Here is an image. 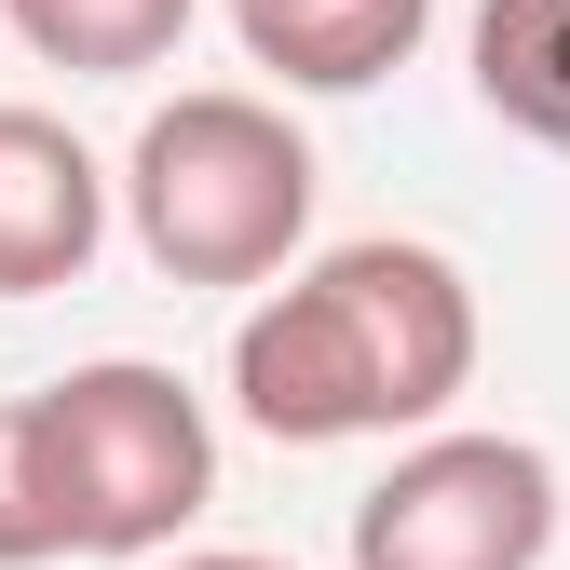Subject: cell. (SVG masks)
I'll use <instances>...</instances> for the list:
<instances>
[{
	"instance_id": "obj_8",
	"label": "cell",
	"mask_w": 570,
	"mask_h": 570,
	"mask_svg": "<svg viewBox=\"0 0 570 570\" xmlns=\"http://www.w3.org/2000/svg\"><path fill=\"white\" fill-rule=\"evenodd\" d=\"M204 0H0V28H14L41 68H68V82H136V68H164L190 41Z\"/></svg>"
},
{
	"instance_id": "obj_1",
	"label": "cell",
	"mask_w": 570,
	"mask_h": 570,
	"mask_svg": "<svg viewBox=\"0 0 570 570\" xmlns=\"http://www.w3.org/2000/svg\"><path fill=\"white\" fill-rule=\"evenodd\" d=\"M475 394V285L449 245H326L285 258L272 299L232 326V407L272 449H353V435H421Z\"/></svg>"
},
{
	"instance_id": "obj_5",
	"label": "cell",
	"mask_w": 570,
	"mask_h": 570,
	"mask_svg": "<svg viewBox=\"0 0 570 570\" xmlns=\"http://www.w3.org/2000/svg\"><path fill=\"white\" fill-rule=\"evenodd\" d=\"M96 245H109V164L55 109H14V96H0V299L82 285Z\"/></svg>"
},
{
	"instance_id": "obj_9",
	"label": "cell",
	"mask_w": 570,
	"mask_h": 570,
	"mask_svg": "<svg viewBox=\"0 0 570 570\" xmlns=\"http://www.w3.org/2000/svg\"><path fill=\"white\" fill-rule=\"evenodd\" d=\"M41 557H55V503L28 462V394H0V570H41Z\"/></svg>"
},
{
	"instance_id": "obj_10",
	"label": "cell",
	"mask_w": 570,
	"mask_h": 570,
	"mask_svg": "<svg viewBox=\"0 0 570 570\" xmlns=\"http://www.w3.org/2000/svg\"><path fill=\"white\" fill-rule=\"evenodd\" d=\"M136 570H299V557H245V543H164V557H136Z\"/></svg>"
},
{
	"instance_id": "obj_4",
	"label": "cell",
	"mask_w": 570,
	"mask_h": 570,
	"mask_svg": "<svg viewBox=\"0 0 570 570\" xmlns=\"http://www.w3.org/2000/svg\"><path fill=\"white\" fill-rule=\"evenodd\" d=\"M557 557V462L530 435L421 421L394 475L353 503V570H543Z\"/></svg>"
},
{
	"instance_id": "obj_6",
	"label": "cell",
	"mask_w": 570,
	"mask_h": 570,
	"mask_svg": "<svg viewBox=\"0 0 570 570\" xmlns=\"http://www.w3.org/2000/svg\"><path fill=\"white\" fill-rule=\"evenodd\" d=\"M435 0H232L245 68H272L285 96H367L421 55Z\"/></svg>"
},
{
	"instance_id": "obj_2",
	"label": "cell",
	"mask_w": 570,
	"mask_h": 570,
	"mask_svg": "<svg viewBox=\"0 0 570 570\" xmlns=\"http://www.w3.org/2000/svg\"><path fill=\"white\" fill-rule=\"evenodd\" d=\"M109 190H122V218H136L164 285H272L313 245V190L326 177H313V136L272 96L204 82V96H164L136 122Z\"/></svg>"
},
{
	"instance_id": "obj_3",
	"label": "cell",
	"mask_w": 570,
	"mask_h": 570,
	"mask_svg": "<svg viewBox=\"0 0 570 570\" xmlns=\"http://www.w3.org/2000/svg\"><path fill=\"white\" fill-rule=\"evenodd\" d=\"M28 462L55 503V557H164L204 503H218V421L177 367L150 353H96L28 394Z\"/></svg>"
},
{
	"instance_id": "obj_7",
	"label": "cell",
	"mask_w": 570,
	"mask_h": 570,
	"mask_svg": "<svg viewBox=\"0 0 570 570\" xmlns=\"http://www.w3.org/2000/svg\"><path fill=\"white\" fill-rule=\"evenodd\" d=\"M462 55H475V109L570 164V0H475Z\"/></svg>"
}]
</instances>
